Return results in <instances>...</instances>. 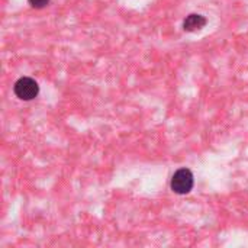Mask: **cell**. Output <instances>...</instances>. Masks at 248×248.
<instances>
[{
    "mask_svg": "<svg viewBox=\"0 0 248 248\" xmlns=\"http://www.w3.org/2000/svg\"><path fill=\"white\" fill-rule=\"evenodd\" d=\"M195 185L193 173L189 169H179L171 177V190L177 195H187L192 192Z\"/></svg>",
    "mask_w": 248,
    "mask_h": 248,
    "instance_id": "obj_1",
    "label": "cell"
},
{
    "mask_svg": "<svg viewBox=\"0 0 248 248\" xmlns=\"http://www.w3.org/2000/svg\"><path fill=\"white\" fill-rule=\"evenodd\" d=\"M15 94L20 100H32L39 93V86L32 77H20L13 86Z\"/></svg>",
    "mask_w": 248,
    "mask_h": 248,
    "instance_id": "obj_2",
    "label": "cell"
},
{
    "mask_svg": "<svg viewBox=\"0 0 248 248\" xmlns=\"http://www.w3.org/2000/svg\"><path fill=\"white\" fill-rule=\"evenodd\" d=\"M208 23V19L201 15V13H190L186 16V19L183 20V29L186 32H198L201 29H203Z\"/></svg>",
    "mask_w": 248,
    "mask_h": 248,
    "instance_id": "obj_3",
    "label": "cell"
},
{
    "mask_svg": "<svg viewBox=\"0 0 248 248\" xmlns=\"http://www.w3.org/2000/svg\"><path fill=\"white\" fill-rule=\"evenodd\" d=\"M49 1L51 0H28L31 7H33V9H44L49 4Z\"/></svg>",
    "mask_w": 248,
    "mask_h": 248,
    "instance_id": "obj_4",
    "label": "cell"
}]
</instances>
